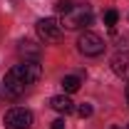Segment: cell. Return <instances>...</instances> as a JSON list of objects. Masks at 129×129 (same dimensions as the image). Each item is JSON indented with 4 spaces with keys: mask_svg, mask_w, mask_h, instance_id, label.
Wrapping results in <instances>:
<instances>
[{
    "mask_svg": "<svg viewBox=\"0 0 129 129\" xmlns=\"http://www.w3.org/2000/svg\"><path fill=\"white\" fill-rule=\"evenodd\" d=\"M117 22H119V13H117V10H107V13H104V25H107V27H114Z\"/></svg>",
    "mask_w": 129,
    "mask_h": 129,
    "instance_id": "11",
    "label": "cell"
},
{
    "mask_svg": "<svg viewBox=\"0 0 129 129\" xmlns=\"http://www.w3.org/2000/svg\"><path fill=\"white\" fill-rule=\"evenodd\" d=\"M80 84H82V77L80 75H67L62 80V89L67 92V94H75L77 89H80Z\"/></svg>",
    "mask_w": 129,
    "mask_h": 129,
    "instance_id": "8",
    "label": "cell"
},
{
    "mask_svg": "<svg viewBox=\"0 0 129 129\" xmlns=\"http://www.w3.org/2000/svg\"><path fill=\"white\" fill-rule=\"evenodd\" d=\"M64 127H67V124H64V119H62V117H60V119H55V122L50 124V129H64Z\"/></svg>",
    "mask_w": 129,
    "mask_h": 129,
    "instance_id": "13",
    "label": "cell"
},
{
    "mask_svg": "<svg viewBox=\"0 0 129 129\" xmlns=\"http://www.w3.org/2000/svg\"><path fill=\"white\" fill-rule=\"evenodd\" d=\"M50 107H52L55 112H60V114H70L72 109H75V102H72L67 94H57V97L50 99Z\"/></svg>",
    "mask_w": 129,
    "mask_h": 129,
    "instance_id": "7",
    "label": "cell"
},
{
    "mask_svg": "<svg viewBox=\"0 0 129 129\" xmlns=\"http://www.w3.org/2000/svg\"><path fill=\"white\" fill-rule=\"evenodd\" d=\"M5 129H30L32 127V112L30 109H22V107H15L5 114L3 119Z\"/></svg>",
    "mask_w": 129,
    "mask_h": 129,
    "instance_id": "5",
    "label": "cell"
},
{
    "mask_svg": "<svg viewBox=\"0 0 129 129\" xmlns=\"http://www.w3.org/2000/svg\"><path fill=\"white\" fill-rule=\"evenodd\" d=\"M112 129H119V127H112Z\"/></svg>",
    "mask_w": 129,
    "mask_h": 129,
    "instance_id": "15",
    "label": "cell"
},
{
    "mask_svg": "<svg viewBox=\"0 0 129 129\" xmlns=\"http://www.w3.org/2000/svg\"><path fill=\"white\" fill-rule=\"evenodd\" d=\"M92 5H72L64 15H60V25H62V30H82V27H87V25H92Z\"/></svg>",
    "mask_w": 129,
    "mask_h": 129,
    "instance_id": "2",
    "label": "cell"
},
{
    "mask_svg": "<svg viewBox=\"0 0 129 129\" xmlns=\"http://www.w3.org/2000/svg\"><path fill=\"white\" fill-rule=\"evenodd\" d=\"M72 5H75V3H70V0H60V3L55 5V13H57V15H64V13H67Z\"/></svg>",
    "mask_w": 129,
    "mask_h": 129,
    "instance_id": "12",
    "label": "cell"
},
{
    "mask_svg": "<svg viewBox=\"0 0 129 129\" xmlns=\"http://www.w3.org/2000/svg\"><path fill=\"white\" fill-rule=\"evenodd\" d=\"M20 52H22L25 57H32V60L40 57V47H37L35 42H30V40H22V42H20Z\"/></svg>",
    "mask_w": 129,
    "mask_h": 129,
    "instance_id": "9",
    "label": "cell"
},
{
    "mask_svg": "<svg viewBox=\"0 0 129 129\" xmlns=\"http://www.w3.org/2000/svg\"><path fill=\"white\" fill-rule=\"evenodd\" d=\"M92 112H94V109H92V104H89V102H82L80 107H77V117H80V119L92 117Z\"/></svg>",
    "mask_w": 129,
    "mask_h": 129,
    "instance_id": "10",
    "label": "cell"
},
{
    "mask_svg": "<svg viewBox=\"0 0 129 129\" xmlns=\"http://www.w3.org/2000/svg\"><path fill=\"white\" fill-rule=\"evenodd\" d=\"M127 104H129V84H127Z\"/></svg>",
    "mask_w": 129,
    "mask_h": 129,
    "instance_id": "14",
    "label": "cell"
},
{
    "mask_svg": "<svg viewBox=\"0 0 129 129\" xmlns=\"http://www.w3.org/2000/svg\"><path fill=\"white\" fill-rule=\"evenodd\" d=\"M77 50H80L82 55H87V57H97V55L104 52V40H102L97 32L84 30L80 35V40H77Z\"/></svg>",
    "mask_w": 129,
    "mask_h": 129,
    "instance_id": "3",
    "label": "cell"
},
{
    "mask_svg": "<svg viewBox=\"0 0 129 129\" xmlns=\"http://www.w3.org/2000/svg\"><path fill=\"white\" fill-rule=\"evenodd\" d=\"M112 72L129 82V50H119L112 57Z\"/></svg>",
    "mask_w": 129,
    "mask_h": 129,
    "instance_id": "6",
    "label": "cell"
},
{
    "mask_svg": "<svg viewBox=\"0 0 129 129\" xmlns=\"http://www.w3.org/2000/svg\"><path fill=\"white\" fill-rule=\"evenodd\" d=\"M37 35H40V40L50 45V42H60L62 40V25H60V20H55V17H42V20H37Z\"/></svg>",
    "mask_w": 129,
    "mask_h": 129,
    "instance_id": "4",
    "label": "cell"
},
{
    "mask_svg": "<svg viewBox=\"0 0 129 129\" xmlns=\"http://www.w3.org/2000/svg\"><path fill=\"white\" fill-rule=\"evenodd\" d=\"M40 77H42V64L37 60H25V62L15 64L13 70H8L5 82H3V94L8 99H17V97L25 94Z\"/></svg>",
    "mask_w": 129,
    "mask_h": 129,
    "instance_id": "1",
    "label": "cell"
}]
</instances>
